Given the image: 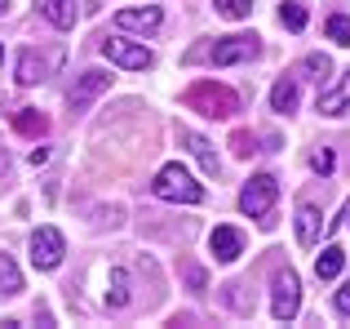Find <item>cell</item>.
Here are the masks:
<instances>
[{
    "label": "cell",
    "mask_w": 350,
    "mask_h": 329,
    "mask_svg": "<svg viewBox=\"0 0 350 329\" xmlns=\"http://www.w3.org/2000/svg\"><path fill=\"white\" fill-rule=\"evenodd\" d=\"M187 107L200 116H208V121H231L239 112V94L231 85H217V80H196V85L187 89Z\"/></svg>",
    "instance_id": "cell-1"
},
{
    "label": "cell",
    "mask_w": 350,
    "mask_h": 329,
    "mask_svg": "<svg viewBox=\"0 0 350 329\" xmlns=\"http://www.w3.org/2000/svg\"><path fill=\"white\" fill-rule=\"evenodd\" d=\"M151 191L160 200H173V205H200L204 200V187H200L196 178H191V169L187 164H164L160 173H155V182H151Z\"/></svg>",
    "instance_id": "cell-2"
},
{
    "label": "cell",
    "mask_w": 350,
    "mask_h": 329,
    "mask_svg": "<svg viewBox=\"0 0 350 329\" xmlns=\"http://www.w3.org/2000/svg\"><path fill=\"white\" fill-rule=\"evenodd\" d=\"M275 196H280V182H275V173H253V178L244 182V191H239V209H244L248 218H262L275 209Z\"/></svg>",
    "instance_id": "cell-3"
},
{
    "label": "cell",
    "mask_w": 350,
    "mask_h": 329,
    "mask_svg": "<svg viewBox=\"0 0 350 329\" xmlns=\"http://www.w3.org/2000/svg\"><path fill=\"white\" fill-rule=\"evenodd\" d=\"M204 58L217 67H235V62H253L257 58V36H226L217 45H204Z\"/></svg>",
    "instance_id": "cell-4"
},
{
    "label": "cell",
    "mask_w": 350,
    "mask_h": 329,
    "mask_svg": "<svg viewBox=\"0 0 350 329\" xmlns=\"http://www.w3.org/2000/svg\"><path fill=\"white\" fill-rule=\"evenodd\" d=\"M58 67H62V49H49V53L23 49L18 53V85H40V80Z\"/></svg>",
    "instance_id": "cell-5"
},
{
    "label": "cell",
    "mask_w": 350,
    "mask_h": 329,
    "mask_svg": "<svg viewBox=\"0 0 350 329\" xmlns=\"http://www.w3.org/2000/svg\"><path fill=\"white\" fill-rule=\"evenodd\" d=\"M297 307H301V280H297V271H280V276H275L271 316H275V321H293Z\"/></svg>",
    "instance_id": "cell-6"
},
{
    "label": "cell",
    "mask_w": 350,
    "mask_h": 329,
    "mask_svg": "<svg viewBox=\"0 0 350 329\" xmlns=\"http://www.w3.org/2000/svg\"><path fill=\"white\" fill-rule=\"evenodd\" d=\"M103 53L124 71H151L155 67V53L146 45H133V40H103Z\"/></svg>",
    "instance_id": "cell-7"
},
{
    "label": "cell",
    "mask_w": 350,
    "mask_h": 329,
    "mask_svg": "<svg viewBox=\"0 0 350 329\" xmlns=\"http://www.w3.org/2000/svg\"><path fill=\"white\" fill-rule=\"evenodd\" d=\"M62 254H67V241H62L58 227H40V232L31 236V263L40 271H53L62 263Z\"/></svg>",
    "instance_id": "cell-8"
},
{
    "label": "cell",
    "mask_w": 350,
    "mask_h": 329,
    "mask_svg": "<svg viewBox=\"0 0 350 329\" xmlns=\"http://www.w3.org/2000/svg\"><path fill=\"white\" fill-rule=\"evenodd\" d=\"M164 23L160 5H137V9H120L116 14V27L120 32H142V36H155Z\"/></svg>",
    "instance_id": "cell-9"
},
{
    "label": "cell",
    "mask_w": 350,
    "mask_h": 329,
    "mask_svg": "<svg viewBox=\"0 0 350 329\" xmlns=\"http://www.w3.org/2000/svg\"><path fill=\"white\" fill-rule=\"evenodd\" d=\"M111 89V76L107 71H85V76L76 80V89H71V112H85L89 103H94L98 94H107Z\"/></svg>",
    "instance_id": "cell-10"
},
{
    "label": "cell",
    "mask_w": 350,
    "mask_h": 329,
    "mask_svg": "<svg viewBox=\"0 0 350 329\" xmlns=\"http://www.w3.org/2000/svg\"><path fill=\"white\" fill-rule=\"evenodd\" d=\"M182 143H187V151H191V156H196L200 164H204V173H208V178H217V169H222V160H217L213 143H208V138H200L196 130H182Z\"/></svg>",
    "instance_id": "cell-11"
},
{
    "label": "cell",
    "mask_w": 350,
    "mask_h": 329,
    "mask_svg": "<svg viewBox=\"0 0 350 329\" xmlns=\"http://www.w3.org/2000/svg\"><path fill=\"white\" fill-rule=\"evenodd\" d=\"M208 245H213L217 263H235L239 254H244V232H235V227H217V232L208 236Z\"/></svg>",
    "instance_id": "cell-12"
},
{
    "label": "cell",
    "mask_w": 350,
    "mask_h": 329,
    "mask_svg": "<svg viewBox=\"0 0 350 329\" xmlns=\"http://www.w3.org/2000/svg\"><path fill=\"white\" fill-rule=\"evenodd\" d=\"M40 18L58 32H71L76 27V0H40Z\"/></svg>",
    "instance_id": "cell-13"
},
{
    "label": "cell",
    "mask_w": 350,
    "mask_h": 329,
    "mask_svg": "<svg viewBox=\"0 0 350 329\" xmlns=\"http://www.w3.org/2000/svg\"><path fill=\"white\" fill-rule=\"evenodd\" d=\"M346 107H350V71L337 85H328L324 94H319V116H342Z\"/></svg>",
    "instance_id": "cell-14"
},
{
    "label": "cell",
    "mask_w": 350,
    "mask_h": 329,
    "mask_svg": "<svg viewBox=\"0 0 350 329\" xmlns=\"http://www.w3.org/2000/svg\"><path fill=\"white\" fill-rule=\"evenodd\" d=\"M319 227H324L319 209L315 205H297V245L301 249H310V245L319 241Z\"/></svg>",
    "instance_id": "cell-15"
},
{
    "label": "cell",
    "mask_w": 350,
    "mask_h": 329,
    "mask_svg": "<svg viewBox=\"0 0 350 329\" xmlns=\"http://www.w3.org/2000/svg\"><path fill=\"white\" fill-rule=\"evenodd\" d=\"M129 298H133V289H129V271L111 267V276H107V307L120 312V307H129Z\"/></svg>",
    "instance_id": "cell-16"
},
{
    "label": "cell",
    "mask_w": 350,
    "mask_h": 329,
    "mask_svg": "<svg viewBox=\"0 0 350 329\" xmlns=\"http://www.w3.org/2000/svg\"><path fill=\"white\" fill-rule=\"evenodd\" d=\"M271 112H280V116H293L297 112V80H275V89H271Z\"/></svg>",
    "instance_id": "cell-17"
},
{
    "label": "cell",
    "mask_w": 350,
    "mask_h": 329,
    "mask_svg": "<svg viewBox=\"0 0 350 329\" xmlns=\"http://www.w3.org/2000/svg\"><path fill=\"white\" fill-rule=\"evenodd\" d=\"M14 130L23 134V138H40V134L49 130V116H44V112H36V107H23V112L14 116Z\"/></svg>",
    "instance_id": "cell-18"
},
{
    "label": "cell",
    "mask_w": 350,
    "mask_h": 329,
    "mask_svg": "<svg viewBox=\"0 0 350 329\" xmlns=\"http://www.w3.org/2000/svg\"><path fill=\"white\" fill-rule=\"evenodd\" d=\"M342 267H346V249H337V245H328V249L315 258V276L319 280H337V276H342Z\"/></svg>",
    "instance_id": "cell-19"
},
{
    "label": "cell",
    "mask_w": 350,
    "mask_h": 329,
    "mask_svg": "<svg viewBox=\"0 0 350 329\" xmlns=\"http://www.w3.org/2000/svg\"><path fill=\"white\" fill-rule=\"evenodd\" d=\"M14 294H23V271L9 254H0V298H14Z\"/></svg>",
    "instance_id": "cell-20"
},
{
    "label": "cell",
    "mask_w": 350,
    "mask_h": 329,
    "mask_svg": "<svg viewBox=\"0 0 350 329\" xmlns=\"http://www.w3.org/2000/svg\"><path fill=\"white\" fill-rule=\"evenodd\" d=\"M280 23L288 27V32H301V27H306V5H301V0H288V5H280Z\"/></svg>",
    "instance_id": "cell-21"
},
{
    "label": "cell",
    "mask_w": 350,
    "mask_h": 329,
    "mask_svg": "<svg viewBox=\"0 0 350 329\" xmlns=\"http://www.w3.org/2000/svg\"><path fill=\"white\" fill-rule=\"evenodd\" d=\"M213 9H217L222 18H231V23H239V18L253 14V0H213Z\"/></svg>",
    "instance_id": "cell-22"
},
{
    "label": "cell",
    "mask_w": 350,
    "mask_h": 329,
    "mask_svg": "<svg viewBox=\"0 0 350 329\" xmlns=\"http://www.w3.org/2000/svg\"><path fill=\"white\" fill-rule=\"evenodd\" d=\"M324 32H328V40L350 45V18H346V14H333V18L324 23Z\"/></svg>",
    "instance_id": "cell-23"
},
{
    "label": "cell",
    "mask_w": 350,
    "mask_h": 329,
    "mask_svg": "<svg viewBox=\"0 0 350 329\" xmlns=\"http://www.w3.org/2000/svg\"><path fill=\"white\" fill-rule=\"evenodd\" d=\"M310 169H315V173H324V178H328V173L337 169V156H333V151H328V147L310 151Z\"/></svg>",
    "instance_id": "cell-24"
},
{
    "label": "cell",
    "mask_w": 350,
    "mask_h": 329,
    "mask_svg": "<svg viewBox=\"0 0 350 329\" xmlns=\"http://www.w3.org/2000/svg\"><path fill=\"white\" fill-rule=\"evenodd\" d=\"M301 71H310V76H315V80H324V76H328V71H333V62H328V58H324V53H310V58H306V62H301Z\"/></svg>",
    "instance_id": "cell-25"
},
{
    "label": "cell",
    "mask_w": 350,
    "mask_h": 329,
    "mask_svg": "<svg viewBox=\"0 0 350 329\" xmlns=\"http://www.w3.org/2000/svg\"><path fill=\"white\" fill-rule=\"evenodd\" d=\"M333 312H337V316H350V280H346L342 289H337V298H333Z\"/></svg>",
    "instance_id": "cell-26"
},
{
    "label": "cell",
    "mask_w": 350,
    "mask_h": 329,
    "mask_svg": "<svg viewBox=\"0 0 350 329\" xmlns=\"http://www.w3.org/2000/svg\"><path fill=\"white\" fill-rule=\"evenodd\" d=\"M231 147H235V156H248V151H253V138H248V134H235Z\"/></svg>",
    "instance_id": "cell-27"
},
{
    "label": "cell",
    "mask_w": 350,
    "mask_h": 329,
    "mask_svg": "<svg viewBox=\"0 0 350 329\" xmlns=\"http://www.w3.org/2000/svg\"><path fill=\"white\" fill-rule=\"evenodd\" d=\"M53 160V147H36L31 151V164H36V169H40V164H49Z\"/></svg>",
    "instance_id": "cell-28"
},
{
    "label": "cell",
    "mask_w": 350,
    "mask_h": 329,
    "mask_svg": "<svg viewBox=\"0 0 350 329\" xmlns=\"http://www.w3.org/2000/svg\"><path fill=\"white\" fill-rule=\"evenodd\" d=\"M187 280H191L196 289H204V271H200V267H187Z\"/></svg>",
    "instance_id": "cell-29"
},
{
    "label": "cell",
    "mask_w": 350,
    "mask_h": 329,
    "mask_svg": "<svg viewBox=\"0 0 350 329\" xmlns=\"http://www.w3.org/2000/svg\"><path fill=\"white\" fill-rule=\"evenodd\" d=\"M0 173H9V151L0 147Z\"/></svg>",
    "instance_id": "cell-30"
},
{
    "label": "cell",
    "mask_w": 350,
    "mask_h": 329,
    "mask_svg": "<svg viewBox=\"0 0 350 329\" xmlns=\"http://www.w3.org/2000/svg\"><path fill=\"white\" fill-rule=\"evenodd\" d=\"M5 9H9V0H0V14H5Z\"/></svg>",
    "instance_id": "cell-31"
},
{
    "label": "cell",
    "mask_w": 350,
    "mask_h": 329,
    "mask_svg": "<svg viewBox=\"0 0 350 329\" xmlns=\"http://www.w3.org/2000/svg\"><path fill=\"white\" fill-rule=\"evenodd\" d=\"M0 62H5V49H0Z\"/></svg>",
    "instance_id": "cell-32"
}]
</instances>
